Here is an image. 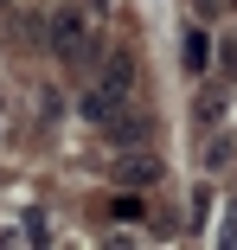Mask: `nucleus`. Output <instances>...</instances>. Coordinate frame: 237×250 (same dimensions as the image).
<instances>
[{
	"label": "nucleus",
	"instance_id": "f257e3e1",
	"mask_svg": "<svg viewBox=\"0 0 237 250\" xmlns=\"http://www.w3.org/2000/svg\"><path fill=\"white\" fill-rule=\"evenodd\" d=\"M128 96H135V52L116 45V52L103 58V77L83 90V116H90V122H116V116L128 109Z\"/></svg>",
	"mask_w": 237,
	"mask_h": 250
},
{
	"label": "nucleus",
	"instance_id": "f03ea898",
	"mask_svg": "<svg viewBox=\"0 0 237 250\" xmlns=\"http://www.w3.org/2000/svg\"><path fill=\"white\" fill-rule=\"evenodd\" d=\"M45 45H52V58H64V64H77L90 45H97V32H90V20L77 13V7H58L52 20H45Z\"/></svg>",
	"mask_w": 237,
	"mask_h": 250
},
{
	"label": "nucleus",
	"instance_id": "7ed1b4c3",
	"mask_svg": "<svg viewBox=\"0 0 237 250\" xmlns=\"http://www.w3.org/2000/svg\"><path fill=\"white\" fill-rule=\"evenodd\" d=\"M116 180L141 192V186H154V180H160V161H154V154H122V161H116Z\"/></svg>",
	"mask_w": 237,
	"mask_h": 250
},
{
	"label": "nucleus",
	"instance_id": "20e7f679",
	"mask_svg": "<svg viewBox=\"0 0 237 250\" xmlns=\"http://www.w3.org/2000/svg\"><path fill=\"white\" fill-rule=\"evenodd\" d=\"M179 64H186V77H205V71H212V39H205L199 26L186 32V58H179Z\"/></svg>",
	"mask_w": 237,
	"mask_h": 250
},
{
	"label": "nucleus",
	"instance_id": "39448f33",
	"mask_svg": "<svg viewBox=\"0 0 237 250\" xmlns=\"http://www.w3.org/2000/svg\"><path fill=\"white\" fill-rule=\"evenodd\" d=\"M193 122H205V128L218 122V96H199V103H193Z\"/></svg>",
	"mask_w": 237,
	"mask_h": 250
},
{
	"label": "nucleus",
	"instance_id": "423d86ee",
	"mask_svg": "<svg viewBox=\"0 0 237 250\" xmlns=\"http://www.w3.org/2000/svg\"><path fill=\"white\" fill-rule=\"evenodd\" d=\"M224 71L237 77V32H231V45H224Z\"/></svg>",
	"mask_w": 237,
	"mask_h": 250
},
{
	"label": "nucleus",
	"instance_id": "0eeeda50",
	"mask_svg": "<svg viewBox=\"0 0 237 250\" xmlns=\"http://www.w3.org/2000/svg\"><path fill=\"white\" fill-rule=\"evenodd\" d=\"M218 244H237V212L224 218V231H218Z\"/></svg>",
	"mask_w": 237,
	"mask_h": 250
}]
</instances>
